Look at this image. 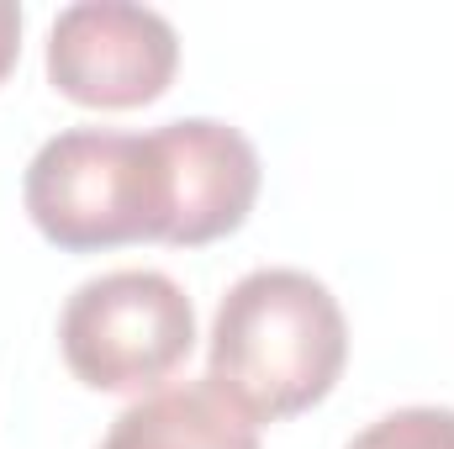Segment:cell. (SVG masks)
<instances>
[{"label":"cell","instance_id":"obj_1","mask_svg":"<svg viewBox=\"0 0 454 449\" xmlns=\"http://www.w3.org/2000/svg\"><path fill=\"white\" fill-rule=\"evenodd\" d=\"M343 365V307L307 270H248L212 318L207 381L254 423H286L296 413H312L333 397Z\"/></svg>","mask_w":454,"mask_h":449},{"label":"cell","instance_id":"obj_8","mask_svg":"<svg viewBox=\"0 0 454 449\" xmlns=\"http://www.w3.org/2000/svg\"><path fill=\"white\" fill-rule=\"evenodd\" d=\"M16 53H21V5L0 0V85L16 69Z\"/></svg>","mask_w":454,"mask_h":449},{"label":"cell","instance_id":"obj_5","mask_svg":"<svg viewBox=\"0 0 454 449\" xmlns=\"http://www.w3.org/2000/svg\"><path fill=\"white\" fill-rule=\"evenodd\" d=\"M169 185H175V227L169 248H207L217 238H232L248 223L264 169L259 148L217 116H180L159 127Z\"/></svg>","mask_w":454,"mask_h":449},{"label":"cell","instance_id":"obj_4","mask_svg":"<svg viewBox=\"0 0 454 449\" xmlns=\"http://www.w3.org/2000/svg\"><path fill=\"white\" fill-rule=\"evenodd\" d=\"M180 69V37L169 16L132 0L64 5L48 32V80L64 101L90 112L153 106Z\"/></svg>","mask_w":454,"mask_h":449},{"label":"cell","instance_id":"obj_2","mask_svg":"<svg viewBox=\"0 0 454 449\" xmlns=\"http://www.w3.org/2000/svg\"><path fill=\"white\" fill-rule=\"evenodd\" d=\"M32 227L64 254H101L121 243H169L175 185L153 132L69 127L53 132L21 180Z\"/></svg>","mask_w":454,"mask_h":449},{"label":"cell","instance_id":"obj_3","mask_svg":"<svg viewBox=\"0 0 454 449\" xmlns=\"http://www.w3.org/2000/svg\"><path fill=\"white\" fill-rule=\"evenodd\" d=\"M196 349V307L164 270H112L69 291L59 354L90 391H159Z\"/></svg>","mask_w":454,"mask_h":449},{"label":"cell","instance_id":"obj_6","mask_svg":"<svg viewBox=\"0 0 454 449\" xmlns=\"http://www.w3.org/2000/svg\"><path fill=\"white\" fill-rule=\"evenodd\" d=\"M96 449H259V423L212 381H175L121 407Z\"/></svg>","mask_w":454,"mask_h":449},{"label":"cell","instance_id":"obj_7","mask_svg":"<svg viewBox=\"0 0 454 449\" xmlns=\"http://www.w3.org/2000/svg\"><path fill=\"white\" fill-rule=\"evenodd\" d=\"M343 449H454V407H396Z\"/></svg>","mask_w":454,"mask_h":449}]
</instances>
